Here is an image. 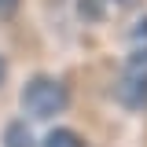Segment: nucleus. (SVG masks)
Listing matches in <instances>:
<instances>
[{"mask_svg":"<svg viewBox=\"0 0 147 147\" xmlns=\"http://www.w3.org/2000/svg\"><path fill=\"white\" fill-rule=\"evenodd\" d=\"M114 96H118V103L125 110H140L147 103V44H140V48L125 59Z\"/></svg>","mask_w":147,"mask_h":147,"instance_id":"obj_2","label":"nucleus"},{"mask_svg":"<svg viewBox=\"0 0 147 147\" xmlns=\"http://www.w3.org/2000/svg\"><path fill=\"white\" fill-rule=\"evenodd\" d=\"M18 7H22V0H0V22L15 18V15H18Z\"/></svg>","mask_w":147,"mask_h":147,"instance_id":"obj_6","label":"nucleus"},{"mask_svg":"<svg viewBox=\"0 0 147 147\" xmlns=\"http://www.w3.org/2000/svg\"><path fill=\"white\" fill-rule=\"evenodd\" d=\"M132 40H136V44H147V18H140V22L132 26Z\"/></svg>","mask_w":147,"mask_h":147,"instance_id":"obj_7","label":"nucleus"},{"mask_svg":"<svg viewBox=\"0 0 147 147\" xmlns=\"http://www.w3.org/2000/svg\"><path fill=\"white\" fill-rule=\"evenodd\" d=\"M44 147H85V140H81V132H74V129H52V132L44 136Z\"/></svg>","mask_w":147,"mask_h":147,"instance_id":"obj_4","label":"nucleus"},{"mask_svg":"<svg viewBox=\"0 0 147 147\" xmlns=\"http://www.w3.org/2000/svg\"><path fill=\"white\" fill-rule=\"evenodd\" d=\"M33 132L22 125V121H7V129H4V147H33Z\"/></svg>","mask_w":147,"mask_h":147,"instance_id":"obj_3","label":"nucleus"},{"mask_svg":"<svg viewBox=\"0 0 147 147\" xmlns=\"http://www.w3.org/2000/svg\"><path fill=\"white\" fill-rule=\"evenodd\" d=\"M4 77H7V63H4V55H0V85H4Z\"/></svg>","mask_w":147,"mask_h":147,"instance_id":"obj_8","label":"nucleus"},{"mask_svg":"<svg viewBox=\"0 0 147 147\" xmlns=\"http://www.w3.org/2000/svg\"><path fill=\"white\" fill-rule=\"evenodd\" d=\"M22 107H26L30 118L48 121V118H55V114H63V110L70 107V92H66V85L59 77L37 74V77H30L22 85Z\"/></svg>","mask_w":147,"mask_h":147,"instance_id":"obj_1","label":"nucleus"},{"mask_svg":"<svg viewBox=\"0 0 147 147\" xmlns=\"http://www.w3.org/2000/svg\"><path fill=\"white\" fill-rule=\"evenodd\" d=\"M77 15L85 18V22L107 18V0H77Z\"/></svg>","mask_w":147,"mask_h":147,"instance_id":"obj_5","label":"nucleus"}]
</instances>
